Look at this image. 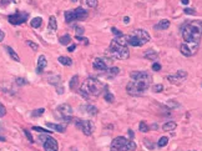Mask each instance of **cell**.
<instances>
[{
    "instance_id": "28",
    "label": "cell",
    "mask_w": 202,
    "mask_h": 151,
    "mask_svg": "<svg viewBox=\"0 0 202 151\" xmlns=\"http://www.w3.org/2000/svg\"><path fill=\"white\" fill-rule=\"evenodd\" d=\"M59 41H60V44H61V45H69V44H70V41H71V36H70L69 34H65L64 36L60 38Z\"/></svg>"
},
{
    "instance_id": "36",
    "label": "cell",
    "mask_w": 202,
    "mask_h": 151,
    "mask_svg": "<svg viewBox=\"0 0 202 151\" xmlns=\"http://www.w3.org/2000/svg\"><path fill=\"white\" fill-rule=\"evenodd\" d=\"M162 90H164V85L162 84H156V85L152 86V91L154 92H161Z\"/></svg>"
},
{
    "instance_id": "4",
    "label": "cell",
    "mask_w": 202,
    "mask_h": 151,
    "mask_svg": "<svg viewBox=\"0 0 202 151\" xmlns=\"http://www.w3.org/2000/svg\"><path fill=\"white\" fill-rule=\"evenodd\" d=\"M106 56L111 59H117V60H126L130 56V51L127 48V41L125 36L121 38H115L111 40L109 45V49L106 50Z\"/></svg>"
},
{
    "instance_id": "26",
    "label": "cell",
    "mask_w": 202,
    "mask_h": 151,
    "mask_svg": "<svg viewBox=\"0 0 202 151\" xmlns=\"http://www.w3.org/2000/svg\"><path fill=\"white\" fill-rule=\"evenodd\" d=\"M70 90H76V88L79 86V76L77 75H74L70 80Z\"/></svg>"
},
{
    "instance_id": "29",
    "label": "cell",
    "mask_w": 202,
    "mask_h": 151,
    "mask_svg": "<svg viewBox=\"0 0 202 151\" xmlns=\"http://www.w3.org/2000/svg\"><path fill=\"white\" fill-rule=\"evenodd\" d=\"M74 29H75V38H76V36H83L84 33H85L84 27L80 26V25H74Z\"/></svg>"
},
{
    "instance_id": "35",
    "label": "cell",
    "mask_w": 202,
    "mask_h": 151,
    "mask_svg": "<svg viewBox=\"0 0 202 151\" xmlns=\"http://www.w3.org/2000/svg\"><path fill=\"white\" fill-rule=\"evenodd\" d=\"M34 131H37V132H44V134H51V131L50 130H46V129H43V128H39V126H33L31 128Z\"/></svg>"
},
{
    "instance_id": "40",
    "label": "cell",
    "mask_w": 202,
    "mask_h": 151,
    "mask_svg": "<svg viewBox=\"0 0 202 151\" xmlns=\"http://www.w3.org/2000/svg\"><path fill=\"white\" fill-rule=\"evenodd\" d=\"M185 14H187V15H195L196 14V10L195 9H190V8H185Z\"/></svg>"
},
{
    "instance_id": "43",
    "label": "cell",
    "mask_w": 202,
    "mask_h": 151,
    "mask_svg": "<svg viewBox=\"0 0 202 151\" xmlns=\"http://www.w3.org/2000/svg\"><path fill=\"white\" fill-rule=\"evenodd\" d=\"M24 132H25V135H26V137H28V140L30 141V142H34V139H33V136H31V134L29 132V130H24Z\"/></svg>"
},
{
    "instance_id": "6",
    "label": "cell",
    "mask_w": 202,
    "mask_h": 151,
    "mask_svg": "<svg viewBox=\"0 0 202 151\" xmlns=\"http://www.w3.org/2000/svg\"><path fill=\"white\" fill-rule=\"evenodd\" d=\"M110 150L111 151H135L136 150V144L131 139H126L124 136H117L111 141Z\"/></svg>"
},
{
    "instance_id": "20",
    "label": "cell",
    "mask_w": 202,
    "mask_h": 151,
    "mask_svg": "<svg viewBox=\"0 0 202 151\" xmlns=\"http://www.w3.org/2000/svg\"><path fill=\"white\" fill-rule=\"evenodd\" d=\"M176 128H177V124L175 121H168V122H166V124H164V125H162V130L164 131H172Z\"/></svg>"
},
{
    "instance_id": "13",
    "label": "cell",
    "mask_w": 202,
    "mask_h": 151,
    "mask_svg": "<svg viewBox=\"0 0 202 151\" xmlns=\"http://www.w3.org/2000/svg\"><path fill=\"white\" fill-rule=\"evenodd\" d=\"M80 130H83V132L86 136H90L94 130H95V126H94V122L90 120H81V126H80Z\"/></svg>"
},
{
    "instance_id": "2",
    "label": "cell",
    "mask_w": 202,
    "mask_h": 151,
    "mask_svg": "<svg viewBox=\"0 0 202 151\" xmlns=\"http://www.w3.org/2000/svg\"><path fill=\"white\" fill-rule=\"evenodd\" d=\"M130 77L131 80L126 86V92L131 96L142 95L152 84V77L146 71H132Z\"/></svg>"
},
{
    "instance_id": "27",
    "label": "cell",
    "mask_w": 202,
    "mask_h": 151,
    "mask_svg": "<svg viewBox=\"0 0 202 151\" xmlns=\"http://www.w3.org/2000/svg\"><path fill=\"white\" fill-rule=\"evenodd\" d=\"M49 29L55 31L58 29V24H56V18L55 16H50L49 19Z\"/></svg>"
},
{
    "instance_id": "22",
    "label": "cell",
    "mask_w": 202,
    "mask_h": 151,
    "mask_svg": "<svg viewBox=\"0 0 202 151\" xmlns=\"http://www.w3.org/2000/svg\"><path fill=\"white\" fill-rule=\"evenodd\" d=\"M48 81L50 84H52L54 86H58L59 84H61V77L59 75H51L48 77Z\"/></svg>"
},
{
    "instance_id": "17",
    "label": "cell",
    "mask_w": 202,
    "mask_h": 151,
    "mask_svg": "<svg viewBox=\"0 0 202 151\" xmlns=\"http://www.w3.org/2000/svg\"><path fill=\"white\" fill-rule=\"evenodd\" d=\"M45 125L50 129V130H55V131H58V132H65L66 131V129L64 128V126H61V125H58V124H52V122H46Z\"/></svg>"
},
{
    "instance_id": "38",
    "label": "cell",
    "mask_w": 202,
    "mask_h": 151,
    "mask_svg": "<svg viewBox=\"0 0 202 151\" xmlns=\"http://www.w3.org/2000/svg\"><path fill=\"white\" fill-rule=\"evenodd\" d=\"M97 0H86V5L90 8H96L97 6Z\"/></svg>"
},
{
    "instance_id": "15",
    "label": "cell",
    "mask_w": 202,
    "mask_h": 151,
    "mask_svg": "<svg viewBox=\"0 0 202 151\" xmlns=\"http://www.w3.org/2000/svg\"><path fill=\"white\" fill-rule=\"evenodd\" d=\"M168 26H170V21L167 19H162L158 24L155 25V29L156 30H166V29H168Z\"/></svg>"
},
{
    "instance_id": "50",
    "label": "cell",
    "mask_w": 202,
    "mask_h": 151,
    "mask_svg": "<svg viewBox=\"0 0 202 151\" xmlns=\"http://www.w3.org/2000/svg\"><path fill=\"white\" fill-rule=\"evenodd\" d=\"M181 3L183 5H188V4H190V0H181Z\"/></svg>"
},
{
    "instance_id": "21",
    "label": "cell",
    "mask_w": 202,
    "mask_h": 151,
    "mask_svg": "<svg viewBox=\"0 0 202 151\" xmlns=\"http://www.w3.org/2000/svg\"><path fill=\"white\" fill-rule=\"evenodd\" d=\"M144 58L147 59V60H156L158 58V54L156 51H154V50H149V51H146L144 54Z\"/></svg>"
},
{
    "instance_id": "3",
    "label": "cell",
    "mask_w": 202,
    "mask_h": 151,
    "mask_svg": "<svg viewBox=\"0 0 202 151\" xmlns=\"http://www.w3.org/2000/svg\"><path fill=\"white\" fill-rule=\"evenodd\" d=\"M104 91H107V86L104 85L96 77H87L80 86V95L85 100H90L91 98H97Z\"/></svg>"
},
{
    "instance_id": "16",
    "label": "cell",
    "mask_w": 202,
    "mask_h": 151,
    "mask_svg": "<svg viewBox=\"0 0 202 151\" xmlns=\"http://www.w3.org/2000/svg\"><path fill=\"white\" fill-rule=\"evenodd\" d=\"M180 51H181V54L183 55V56H187V58H190V56H192V55H193L191 49L188 48L187 44H181L180 45Z\"/></svg>"
},
{
    "instance_id": "14",
    "label": "cell",
    "mask_w": 202,
    "mask_h": 151,
    "mask_svg": "<svg viewBox=\"0 0 202 151\" xmlns=\"http://www.w3.org/2000/svg\"><path fill=\"white\" fill-rule=\"evenodd\" d=\"M48 65V61H46V58L45 55H40L39 59H37V67H36V73L37 74H41L44 71V69Z\"/></svg>"
},
{
    "instance_id": "42",
    "label": "cell",
    "mask_w": 202,
    "mask_h": 151,
    "mask_svg": "<svg viewBox=\"0 0 202 151\" xmlns=\"http://www.w3.org/2000/svg\"><path fill=\"white\" fill-rule=\"evenodd\" d=\"M151 67H152V70H154V71H160L162 66H161V64H158V63H154Z\"/></svg>"
},
{
    "instance_id": "30",
    "label": "cell",
    "mask_w": 202,
    "mask_h": 151,
    "mask_svg": "<svg viewBox=\"0 0 202 151\" xmlns=\"http://www.w3.org/2000/svg\"><path fill=\"white\" fill-rule=\"evenodd\" d=\"M139 130H140L141 132H149V131H150V128L147 126V124H146L145 121H141V122L139 124Z\"/></svg>"
},
{
    "instance_id": "8",
    "label": "cell",
    "mask_w": 202,
    "mask_h": 151,
    "mask_svg": "<svg viewBox=\"0 0 202 151\" xmlns=\"http://www.w3.org/2000/svg\"><path fill=\"white\" fill-rule=\"evenodd\" d=\"M43 135L39 136V141L43 142V147L45 151H59V144L58 141L51 137L49 134H44L41 132Z\"/></svg>"
},
{
    "instance_id": "7",
    "label": "cell",
    "mask_w": 202,
    "mask_h": 151,
    "mask_svg": "<svg viewBox=\"0 0 202 151\" xmlns=\"http://www.w3.org/2000/svg\"><path fill=\"white\" fill-rule=\"evenodd\" d=\"M89 15L87 10L84 8L79 6L73 10H67L65 11V21L66 23H73V21H80V20H85Z\"/></svg>"
},
{
    "instance_id": "52",
    "label": "cell",
    "mask_w": 202,
    "mask_h": 151,
    "mask_svg": "<svg viewBox=\"0 0 202 151\" xmlns=\"http://www.w3.org/2000/svg\"><path fill=\"white\" fill-rule=\"evenodd\" d=\"M152 129H154V130H157V129H158V128H157V124H154V125H152Z\"/></svg>"
},
{
    "instance_id": "45",
    "label": "cell",
    "mask_w": 202,
    "mask_h": 151,
    "mask_svg": "<svg viewBox=\"0 0 202 151\" xmlns=\"http://www.w3.org/2000/svg\"><path fill=\"white\" fill-rule=\"evenodd\" d=\"M56 88V91H58V94H62L64 92V88H62V84H59L58 86H55Z\"/></svg>"
},
{
    "instance_id": "33",
    "label": "cell",
    "mask_w": 202,
    "mask_h": 151,
    "mask_svg": "<svg viewBox=\"0 0 202 151\" xmlns=\"http://www.w3.org/2000/svg\"><path fill=\"white\" fill-rule=\"evenodd\" d=\"M45 113V109H36V110H34V111L31 113V116L33 117H39V116H41L43 114Z\"/></svg>"
},
{
    "instance_id": "54",
    "label": "cell",
    "mask_w": 202,
    "mask_h": 151,
    "mask_svg": "<svg viewBox=\"0 0 202 151\" xmlns=\"http://www.w3.org/2000/svg\"><path fill=\"white\" fill-rule=\"evenodd\" d=\"M71 2H74V3H75V2H79V0H71Z\"/></svg>"
},
{
    "instance_id": "44",
    "label": "cell",
    "mask_w": 202,
    "mask_h": 151,
    "mask_svg": "<svg viewBox=\"0 0 202 151\" xmlns=\"http://www.w3.org/2000/svg\"><path fill=\"white\" fill-rule=\"evenodd\" d=\"M11 3V0H0V6H3V8H5L8 4H10Z\"/></svg>"
},
{
    "instance_id": "49",
    "label": "cell",
    "mask_w": 202,
    "mask_h": 151,
    "mask_svg": "<svg viewBox=\"0 0 202 151\" xmlns=\"http://www.w3.org/2000/svg\"><path fill=\"white\" fill-rule=\"evenodd\" d=\"M127 132H129V136H130V139L132 140V139H133V137H135V132H133V131H132L131 129H130V130H129Z\"/></svg>"
},
{
    "instance_id": "11",
    "label": "cell",
    "mask_w": 202,
    "mask_h": 151,
    "mask_svg": "<svg viewBox=\"0 0 202 151\" xmlns=\"http://www.w3.org/2000/svg\"><path fill=\"white\" fill-rule=\"evenodd\" d=\"M28 16H29L28 13H25V11H16L15 14H12V15H9V16H8V21H9L11 25L18 26V25L24 24L26 20H28Z\"/></svg>"
},
{
    "instance_id": "55",
    "label": "cell",
    "mask_w": 202,
    "mask_h": 151,
    "mask_svg": "<svg viewBox=\"0 0 202 151\" xmlns=\"http://www.w3.org/2000/svg\"><path fill=\"white\" fill-rule=\"evenodd\" d=\"M74 151H76V150H74Z\"/></svg>"
},
{
    "instance_id": "47",
    "label": "cell",
    "mask_w": 202,
    "mask_h": 151,
    "mask_svg": "<svg viewBox=\"0 0 202 151\" xmlns=\"http://www.w3.org/2000/svg\"><path fill=\"white\" fill-rule=\"evenodd\" d=\"M4 38H5V33H4L2 29H0V43H2V41L4 40Z\"/></svg>"
},
{
    "instance_id": "19",
    "label": "cell",
    "mask_w": 202,
    "mask_h": 151,
    "mask_svg": "<svg viewBox=\"0 0 202 151\" xmlns=\"http://www.w3.org/2000/svg\"><path fill=\"white\" fill-rule=\"evenodd\" d=\"M84 110H85V111H86L89 115H91V116H95V115L99 113L97 107L94 106V105H85V106H84Z\"/></svg>"
},
{
    "instance_id": "41",
    "label": "cell",
    "mask_w": 202,
    "mask_h": 151,
    "mask_svg": "<svg viewBox=\"0 0 202 151\" xmlns=\"http://www.w3.org/2000/svg\"><path fill=\"white\" fill-rule=\"evenodd\" d=\"M5 114H6V109H5V106L2 102H0V117L5 116Z\"/></svg>"
},
{
    "instance_id": "53",
    "label": "cell",
    "mask_w": 202,
    "mask_h": 151,
    "mask_svg": "<svg viewBox=\"0 0 202 151\" xmlns=\"http://www.w3.org/2000/svg\"><path fill=\"white\" fill-rule=\"evenodd\" d=\"M0 141H5V137L4 136H0Z\"/></svg>"
},
{
    "instance_id": "10",
    "label": "cell",
    "mask_w": 202,
    "mask_h": 151,
    "mask_svg": "<svg viewBox=\"0 0 202 151\" xmlns=\"http://www.w3.org/2000/svg\"><path fill=\"white\" fill-rule=\"evenodd\" d=\"M56 113L60 115L58 116L61 121H64L65 124H69L71 120H73V109L70 105H67V104H61L58 106L56 109Z\"/></svg>"
},
{
    "instance_id": "12",
    "label": "cell",
    "mask_w": 202,
    "mask_h": 151,
    "mask_svg": "<svg viewBox=\"0 0 202 151\" xmlns=\"http://www.w3.org/2000/svg\"><path fill=\"white\" fill-rule=\"evenodd\" d=\"M186 77H187V73L185 70H179L175 75H168L167 80L173 85H179V84H181L183 80H186Z\"/></svg>"
},
{
    "instance_id": "1",
    "label": "cell",
    "mask_w": 202,
    "mask_h": 151,
    "mask_svg": "<svg viewBox=\"0 0 202 151\" xmlns=\"http://www.w3.org/2000/svg\"><path fill=\"white\" fill-rule=\"evenodd\" d=\"M181 34L188 48L191 49L192 54H196L202 39V21L191 20L185 23L181 26Z\"/></svg>"
},
{
    "instance_id": "31",
    "label": "cell",
    "mask_w": 202,
    "mask_h": 151,
    "mask_svg": "<svg viewBox=\"0 0 202 151\" xmlns=\"http://www.w3.org/2000/svg\"><path fill=\"white\" fill-rule=\"evenodd\" d=\"M167 142H168V137L167 136H161V139L158 140L157 145H158V147H165L167 145Z\"/></svg>"
},
{
    "instance_id": "39",
    "label": "cell",
    "mask_w": 202,
    "mask_h": 151,
    "mask_svg": "<svg viewBox=\"0 0 202 151\" xmlns=\"http://www.w3.org/2000/svg\"><path fill=\"white\" fill-rule=\"evenodd\" d=\"M26 45H29L34 51H37L39 50V46H37V44H35V43H33V41H30V40H28L26 41Z\"/></svg>"
},
{
    "instance_id": "32",
    "label": "cell",
    "mask_w": 202,
    "mask_h": 151,
    "mask_svg": "<svg viewBox=\"0 0 202 151\" xmlns=\"http://www.w3.org/2000/svg\"><path fill=\"white\" fill-rule=\"evenodd\" d=\"M15 82H16V86H24V85H28L29 84L28 80L24 79V77H16Z\"/></svg>"
},
{
    "instance_id": "25",
    "label": "cell",
    "mask_w": 202,
    "mask_h": 151,
    "mask_svg": "<svg viewBox=\"0 0 202 151\" xmlns=\"http://www.w3.org/2000/svg\"><path fill=\"white\" fill-rule=\"evenodd\" d=\"M5 49H6V51L9 52V55H10V56H11V59H14L15 61H20V58H19V55L14 51V50H12L11 49V46H9V45H6L5 46Z\"/></svg>"
},
{
    "instance_id": "46",
    "label": "cell",
    "mask_w": 202,
    "mask_h": 151,
    "mask_svg": "<svg viewBox=\"0 0 202 151\" xmlns=\"http://www.w3.org/2000/svg\"><path fill=\"white\" fill-rule=\"evenodd\" d=\"M145 144L147 145V149H150V150H152L155 146H154V144L152 142H149V141H147V140H145Z\"/></svg>"
},
{
    "instance_id": "34",
    "label": "cell",
    "mask_w": 202,
    "mask_h": 151,
    "mask_svg": "<svg viewBox=\"0 0 202 151\" xmlns=\"http://www.w3.org/2000/svg\"><path fill=\"white\" fill-rule=\"evenodd\" d=\"M104 99H105L107 102H114V100H115L114 95H112L111 92H109V91H105V96H104Z\"/></svg>"
},
{
    "instance_id": "51",
    "label": "cell",
    "mask_w": 202,
    "mask_h": 151,
    "mask_svg": "<svg viewBox=\"0 0 202 151\" xmlns=\"http://www.w3.org/2000/svg\"><path fill=\"white\" fill-rule=\"evenodd\" d=\"M124 21H125V24H129V23H130V18H129V16H125V18H124Z\"/></svg>"
},
{
    "instance_id": "23",
    "label": "cell",
    "mask_w": 202,
    "mask_h": 151,
    "mask_svg": "<svg viewBox=\"0 0 202 151\" xmlns=\"http://www.w3.org/2000/svg\"><path fill=\"white\" fill-rule=\"evenodd\" d=\"M58 61L65 66H71L73 65V60L70 58H67V56H59L58 58Z\"/></svg>"
},
{
    "instance_id": "18",
    "label": "cell",
    "mask_w": 202,
    "mask_h": 151,
    "mask_svg": "<svg viewBox=\"0 0 202 151\" xmlns=\"http://www.w3.org/2000/svg\"><path fill=\"white\" fill-rule=\"evenodd\" d=\"M105 73H106V76H107V77H111V79H112V77H115V76L120 73V69L116 67V66H111V67L107 69Z\"/></svg>"
},
{
    "instance_id": "9",
    "label": "cell",
    "mask_w": 202,
    "mask_h": 151,
    "mask_svg": "<svg viewBox=\"0 0 202 151\" xmlns=\"http://www.w3.org/2000/svg\"><path fill=\"white\" fill-rule=\"evenodd\" d=\"M112 60H114V59H111V58H109V56H99V58L94 59L92 66H94V69H95V70L105 73L107 69L112 66Z\"/></svg>"
},
{
    "instance_id": "24",
    "label": "cell",
    "mask_w": 202,
    "mask_h": 151,
    "mask_svg": "<svg viewBox=\"0 0 202 151\" xmlns=\"http://www.w3.org/2000/svg\"><path fill=\"white\" fill-rule=\"evenodd\" d=\"M41 24H43V19L40 18V16H36V18L31 19V23H30L31 27H34V29H37V27H40V26H41Z\"/></svg>"
},
{
    "instance_id": "5",
    "label": "cell",
    "mask_w": 202,
    "mask_h": 151,
    "mask_svg": "<svg viewBox=\"0 0 202 151\" xmlns=\"http://www.w3.org/2000/svg\"><path fill=\"white\" fill-rule=\"evenodd\" d=\"M150 40H151L150 34L147 33L146 30H142V29L133 30V31H131V33L126 36L127 44L131 45V46H135V48L142 46V45H145L146 43H149Z\"/></svg>"
},
{
    "instance_id": "37",
    "label": "cell",
    "mask_w": 202,
    "mask_h": 151,
    "mask_svg": "<svg viewBox=\"0 0 202 151\" xmlns=\"http://www.w3.org/2000/svg\"><path fill=\"white\" fill-rule=\"evenodd\" d=\"M111 31H112V34L116 36V38H121V36H124V34H122V31H120V30H117L116 27H111Z\"/></svg>"
},
{
    "instance_id": "48",
    "label": "cell",
    "mask_w": 202,
    "mask_h": 151,
    "mask_svg": "<svg viewBox=\"0 0 202 151\" xmlns=\"http://www.w3.org/2000/svg\"><path fill=\"white\" fill-rule=\"evenodd\" d=\"M75 49H76V45H75V44H71V46L67 48V51H70V52H71V51H74Z\"/></svg>"
}]
</instances>
